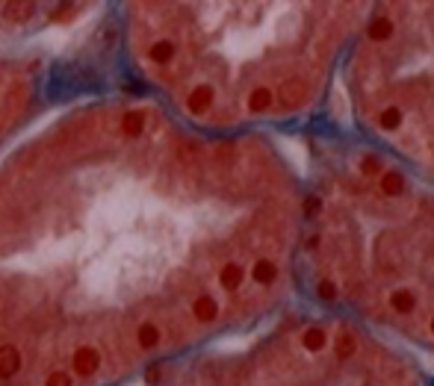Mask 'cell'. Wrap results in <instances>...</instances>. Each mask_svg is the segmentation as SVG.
Segmentation results:
<instances>
[{"mask_svg": "<svg viewBox=\"0 0 434 386\" xmlns=\"http://www.w3.org/2000/svg\"><path fill=\"white\" fill-rule=\"evenodd\" d=\"M293 139L89 74L0 151V386H133L301 298Z\"/></svg>", "mask_w": 434, "mask_h": 386, "instance_id": "6da1fadb", "label": "cell"}, {"mask_svg": "<svg viewBox=\"0 0 434 386\" xmlns=\"http://www.w3.org/2000/svg\"><path fill=\"white\" fill-rule=\"evenodd\" d=\"M296 151L301 298L434 360V0H378Z\"/></svg>", "mask_w": 434, "mask_h": 386, "instance_id": "7a4b0ae2", "label": "cell"}, {"mask_svg": "<svg viewBox=\"0 0 434 386\" xmlns=\"http://www.w3.org/2000/svg\"><path fill=\"white\" fill-rule=\"evenodd\" d=\"M378 0H103L115 80L216 133L296 139L325 115Z\"/></svg>", "mask_w": 434, "mask_h": 386, "instance_id": "3957f363", "label": "cell"}, {"mask_svg": "<svg viewBox=\"0 0 434 386\" xmlns=\"http://www.w3.org/2000/svg\"><path fill=\"white\" fill-rule=\"evenodd\" d=\"M133 386H434L428 360L305 298Z\"/></svg>", "mask_w": 434, "mask_h": 386, "instance_id": "277c9868", "label": "cell"}, {"mask_svg": "<svg viewBox=\"0 0 434 386\" xmlns=\"http://www.w3.org/2000/svg\"><path fill=\"white\" fill-rule=\"evenodd\" d=\"M98 53L0 50V151L77 80L98 74Z\"/></svg>", "mask_w": 434, "mask_h": 386, "instance_id": "5b68a950", "label": "cell"}, {"mask_svg": "<svg viewBox=\"0 0 434 386\" xmlns=\"http://www.w3.org/2000/svg\"><path fill=\"white\" fill-rule=\"evenodd\" d=\"M103 0H0V50L98 53Z\"/></svg>", "mask_w": 434, "mask_h": 386, "instance_id": "8992f818", "label": "cell"}]
</instances>
